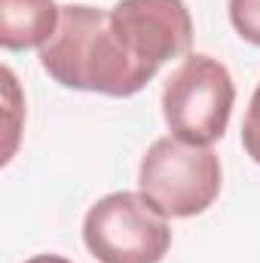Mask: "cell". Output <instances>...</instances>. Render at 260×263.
<instances>
[{
	"mask_svg": "<svg viewBox=\"0 0 260 263\" xmlns=\"http://www.w3.org/2000/svg\"><path fill=\"white\" fill-rule=\"evenodd\" d=\"M40 65L65 89L107 98H129L156 77L120 43L110 28V12L86 3L62 6L59 28L40 49Z\"/></svg>",
	"mask_w": 260,
	"mask_h": 263,
	"instance_id": "1",
	"label": "cell"
},
{
	"mask_svg": "<svg viewBox=\"0 0 260 263\" xmlns=\"http://www.w3.org/2000/svg\"><path fill=\"white\" fill-rule=\"evenodd\" d=\"M220 184L224 172L217 153L175 135L153 141L138 168V190L165 217H196L208 211Z\"/></svg>",
	"mask_w": 260,
	"mask_h": 263,
	"instance_id": "2",
	"label": "cell"
},
{
	"mask_svg": "<svg viewBox=\"0 0 260 263\" xmlns=\"http://www.w3.org/2000/svg\"><path fill=\"white\" fill-rule=\"evenodd\" d=\"M83 242L98 263H162L172 248V227L141 190H120L86 211Z\"/></svg>",
	"mask_w": 260,
	"mask_h": 263,
	"instance_id": "3",
	"label": "cell"
},
{
	"mask_svg": "<svg viewBox=\"0 0 260 263\" xmlns=\"http://www.w3.org/2000/svg\"><path fill=\"white\" fill-rule=\"evenodd\" d=\"M236 104V83L224 62L187 55L162 89V117L175 138L211 147L224 138Z\"/></svg>",
	"mask_w": 260,
	"mask_h": 263,
	"instance_id": "4",
	"label": "cell"
},
{
	"mask_svg": "<svg viewBox=\"0 0 260 263\" xmlns=\"http://www.w3.org/2000/svg\"><path fill=\"white\" fill-rule=\"evenodd\" d=\"M110 28L132 59L153 73L165 62L187 55L193 43V15L184 0H117Z\"/></svg>",
	"mask_w": 260,
	"mask_h": 263,
	"instance_id": "5",
	"label": "cell"
},
{
	"mask_svg": "<svg viewBox=\"0 0 260 263\" xmlns=\"http://www.w3.org/2000/svg\"><path fill=\"white\" fill-rule=\"evenodd\" d=\"M62 18L55 0H0V46L9 52L43 49Z\"/></svg>",
	"mask_w": 260,
	"mask_h": 263,
	"instance_id": "6",
	"label": "cell"
},
{
	"mask_svg": "<svg viewBox=\"0 0 260 263\" xmlns=\"http://www.w3.org/2000/svg\"><path fill=\"white\" fill-rule=\"evenodd\" d=\"M230 22L242 40L260 46V0H230Z\"/></svg>",
	"mask_w": 260,
	"mask_h": 263,
	"instance_id": "7",
	"label": "cell"
},
{
	"mask_svg": "<svg viewBox=\"0 0 260 263\" xmlns=\"http://www.w3.org/2000/svg\"><path fill=\"white\" fill-rule=\"evenodd\" d=\"M242 147L245 153L260 165V83L248 101V110H245V123H242Z\"/></svg>",
	"mask_w": 260,
	"mask_h": 263,
	"instance_id": "8",
	"label": "cell"
},
{
	"mask_svg": "<svg viewBox=\"0 0 260 263\" xmlns=\"http://www.w3.org/2000/svg\"><path fill=\"white\" fill-rule=\"evenodd\" d=\"M3 86H6V107H9V123H6V135H9V141H6V153H3V162H9L12 159V153H15V138H18V123H15V114H18V86H15V77H12V70L9 67H3Z\"/></svg>",
	"mask_w": 260,
	"mask_h": 263,
	"instance_id": "9",
	"label": "cell"
},
{
	"mask_svg": "<svg viewBox=\"0 0 260 263\" xmlns=\"http://www.w3.org/2000/svg\"><path fill=\"white\" fill-rule=\"evenodd\" d=\"M25 263H73V260H67L62 254H37V257H31V260H25Z\"/></svg>",
	"mask_w": 260,
	"mask_h": 263,
	"instance_id": "10",
	"label": "cell"
}]
</instances>
